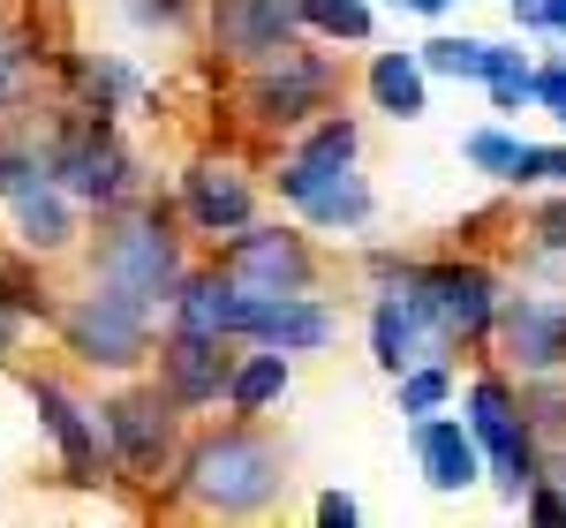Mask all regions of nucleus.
<instances>
[{
    "label": "nucleus",
    "instance_id": "f257e3e1",
    "mask_svg": "<svg viewBox=\"0 0 566 528\" xmlns=\"http://www.w3.org/2000/svg\"><path fill=\"white\" fill-rule=\"evenodd\" d=\"M287 445L264 431L258 415H234V423H205L181 439V461L159 506L197 514V521H258L287 498Z\"/></svg>",
    "mask_w": 566,
    "mask_h": 528
},
{
    "label": "nucleus",
    "instance_id": "f03ea898",
    "mask_svg": "<svg viewBox=\"0 0 566 528\" xmlns=\"http://www.w3.org/2000/svg\"><path fill=\"white\" fill-rule=\"evenodd\" d=\"M272 189L280 204L317 234H363L378 220V189L363 181V122L355 114H317L295 136H280L272 159Z\"/></svg>",
    "mask_w": 566,
    "mask_h": 528
},
{
    "label": "nucleus",
    "instance_id": "7ed1b4c3",
    "mask_svg": "<svg viewBox=\"0 0 566 528\" xmlns=\"http://www.w3.org/2000/svg\"><path fill=\"white\" fill-rule=\"evenodd\" d=\"M39 167L91 212H122V204L144 197V159L122 136V114H98V106H76V98L39 122Z\"/></svg>",
    "mask_w": 566,
    "mask_h": 528
},
{
    "label": "nucleus",
    "instance_id": "20e7f679",
    "mask_svg": "<svg viewBox=\"0 0 566 528\" xmlns=\"http://www.w3.org/2000/svg\"><path fill=\"white\" fill-rule=\"evenodd\" d=\"M181 272H189V234H181L175 204L136 197L122 212H98V234L84 242V279H106L167 317V295L181 287Z\"/></svg>",
    "mask_w": 566,
    "mask_h": 528
},
{
    "label": "nucleus",
    "instance_id": "39448f33",
    "mask_svg": "<svg viewBox=\"0 0 566 528\" xmlns=\"http://www.w3.org/2000/svg\"><path fill=\"white\" fill-rule=\"evenodd\" d=\"M333 98H340V53H325V39H310V31L258 53L250 68H234V122L272 144L317 122Z\"/></svg>",
    "mask_w": 566,
    "mask_h": 528
},
{
    "label": "nucleus",
    "instance_id": "423d86ee",
    "mask_svg": "<svg viewBox=\"0 0 566 528\" xmlns=\"http://www.w3.org/2000/svg\"><path fill=\"white\" fill-rule=\"evenodd\" d=\"M53 340L76 370H98V378H136L151 362V340H159V309L106 287V279H84L76 295H61L53 309Z\"/></svg>",
    "mask_w": 566,
    "mask_h": 528
},
{
    "label": "nucleus",
    "instance_id": "0eeeda50",
    "mask_svg": "<svg viewBox=\"0 0 566 528\" xmlns=\"http://www.w3.org/2000/svg\"><path fill=\"white\" fill-rule=\"evenodd\" d=\"M98 431H106V461L114 476L136 490H167L181 461V439H189V408L159 393V378H129L98 400Z\"/></svg>",
    "mask_w": 566,
    "mask_h": 528
},
{
    "label": "nucleus",
    "instance_id": "6e6552de",
    "mask_svg": "<svg viewBox=\"0 0 566 528\" xmlns=\"http://www.w3.org/2000/svg\"><path fill=\"white\" fill-rule=\"evenodd\" d=\"M400 287H408V303L438 325L446 348H483V340H491V317H499V295H506V279L483 257H431V264L416 257V272H408Z\"/></svg>",
    "mask_w": 566,
    "mask_h": 528
},
{
    "label": "nucleus",
    "instance_id": "1a4fd4ad",
    "mask_svg": "<svg viewBox=\"0 0 566 528\" xmlns=\"http://www.w3.org/2000/svg\"><path fill=\"white\" fill-rule=\"evenodd\" d=\"M212 264L234 287H250V295H310V287L325 279L317 242L287 220H242L234 234L212 242Z\"/></svg>",
    "mask_w": 566,
    "mask_h": 528
},
{
    "label": "nucleus",
    "instance_id": "9d476101",
    "mask_svg": "<svg viewBox=\"0 0 566 528\" xmlns=\"http://www.w3.org/2000/svg\"><path fill=\"white\" fill-rule=\"evenodd\" d=\"M461 423L483 453V476L499 484V498L514 506L528 484H536V431L522 423V400H514V378L506 370H483L469 400H461Z\"/></svg>",
    "mask_w": 566,
    "mask_h": 528
},
{
    "label": "nucleus",
    "instance_id": "9b49d317",
    "mask_svg": "<svg viewBox=\"0 0 566 528\" xmlns=\"http://www.w3.org/2000/svg\"><path fill=\"white\" fill-rule=\"evenodd\" d=\"M23 400H31L39 431L53 439V461H61L69 484H106V476H114L106 431H98V400H84L69 378H53V370H31V378H23Z\"/></svg>",
    "mask_w": 566,
    "mask_h": 528
},
{
    "label": "nucleus",
    "instance_id": "f8f14e48",
    "mask_svg": "<svg viewBox=\"0 0 566 528\" xmlns=\"http://www.w3.org/2000/svg\"><path fill=\"white\" fill-rule=\"evenodd\" d=\"M483 348L499 355L506 378H552V370H566V295H552V287L499 295V317H491Z\"/></svg>",
    "mask_w": 566,
    "mask_h": 528
},
{
    "label": "nucleus",
    "instance_id": "ddd939ff",
    "mask_svg": "<svg viewBox=\"0 0 566 528\" xmlns=\"http://www.w3.org/2000/svg\"><path fill=\"white\" fill-rule=\"evenodd\" d=\"M175 220L181 234H205V242L234 234L242 220H258V175L227 151H197L175 175Z\"/></svg>",
    "mask_w": 566,
    "mask_h": 528
},
{
    "label": "nucleus",
    "instance_id": "4468645a",
    "mask_svg": "<svg viewBox=\"0 0 566 528\" xmlns=\"http://www.w3.org/2000/svg\"><path fill=\"white\" fill-rule=\"evenodd\" d=\"M234 355L242 340H227V332H189V325H167L159 340H151V378H159V393L189 408V415H205L227 400V378H234Z\"/></svg>",
    "mask_w": 566,
    "mask_h": 528
},
{
    "label": "nucleus",
    "instance_id": "2eb2a0df",
    "mask_svg": "<svg viewBox=\"0 0 566 528\" xmlns=\"http://www.w3.org/2000/svg\"><path fill=\"white\" fill-rule=\"evenodd\" d=\"M227 340H258V348L280 355H325L340 340V309L325 303L317 287L310 295H234V317H227Z\"/></svg>",
    "mask_w": 566,
    "mask_h": 528
},
{
    "label": "nucleus",
    "instance_id": "dca6fc26",
    "mask_svg": "<svg viewBox=\"0 0 566 528\" xmlns=\"http://www.w3.org/2000/svg\"><path fill=\"white\" fill-rule=\"evenodd\" d=\"M0 220H8V242H15L23 257H39V264L84 250V204H76L53 175L15 181V189L0 197Z\"/></svg>",
    "mask_w": 566,
    "mask_h": 528
},
{
    "label": "nucleus",
    "instance_id": "f3484780",
    "mask_svg": "<svg viewBox=\"0 0 566 528\" xmlns=\"http://www.w3.org/2000/svg\"><path fill=\"white\" fill-rule=\"evenodd\" d=\"M205 39H212L219 68H250L258 53L287 45L303 23H295V0H205Z\"/></svg>",
    "mask_w": 566,
    "mask_h": 528
},
{
    "label": "nucleus",
    "instance_id": "a211bd4d",
    "mask_svg": "<svg viewBox=\"0 0 566 528\" xmlns=\"http://www.w3.org/2000/svg\"><path fill=\"white\" fill-rule=\"evenodd\" d=\"M408 445H416V468H423V484H431L438 498H461V490L483 484V453H476V439H469L461 415H446V408L408 415Z\"/></svg>",
    "mask_w": 566,
    "mask_h": 528
},
{
    "label": "nucleus",
    "instance_id": "6ab92c4d",
    "mask_svg": "<svg viewBox=\"0 0 566 528\" xmlns=\"http://www.w3.org/2000/svg\"><path fill=\"white\" fill-rule=\"evenodd\" d=\"M431 355L453 362V348L438 340V325L408 303V287H370V362L386 378H400L408 362H431Z\"/></svg>",
    "mask_w": 566,
    "mask_h": 528
},
{
    "label": "nucleus",
    "instance_id": "aec40b11",
    "mask_svg": "<svg viewBox=\"0 0 566 528\" xmlns=\"http://www.w3.org/2000/svg\"><path fill=\"white\" fill-rule=\"evenodd\" d=\"M363 91H370V106H378L386 122H423V114H431V68H423L408 45H386V53H370V68H363Z\"/></svg>",
    "mask_w": 566,
    "mask_h": 528
},
{
    "label": "nucleus",
    "instance_id": "412c9836",
    "mask_svg": "<svg viewBox=\"0 0 566 528\" xmlns=\"http://www.w3.org/2000/svg\"><path fill=\"white\" fill-rule=\"evenodd\" d=\"M61 84L76 91V106L129 114V98H144V68L129 53H61Z\"/></svg>",
    "mask_w": 566,
    "mask_h": 528
},
{
    "label": "nucleus",
    "instance_id": "4be33fe9",
    "mask_svg": "<svg viewBox=\"0 0 566 528\" xmlns=\"http://www.w3.org/2000/svg\"><path fill=\"white\" fill-rule=\"evenodd\" d=\"M287 393H295V355L242 340V355H234V378H227V415H272Z\"/></svg>",
    "mask_w": 566,
    "mask_h": 528
},
{
    "label": "nucleus",
    "instance_id": "5701e85b",
    "mask_svg": "<svg viewBox=\"0 0 566 528\" xmlns=\"http://www.w3.org/2000/svg\"><path fill=\"white\" fill-rule=\"evenodd\" d=\"M295 23L325 45H370L378 39V0H295Z\"/></svg>",
    "mask_w": 566,
    "mask_h": 528
},
{
    "label": "nucleus",
    "instance_id": "b1692460",
    "mask_svg": "<svg viewBox=\"0 0 566 528\" xmlns=\"http://www.w3.org/2000/svg\"><path fill=\"white\" fill-rule=\"evenodd\" d=\"M0 309L8 317H23V325H53V309H61V295H53V279L39 272V257H15L0 264Z\"/></svg>",
    "mask_w": 566,
    "mask_h": 528
},
{
    "label": "nucleus",
    "instance_id": "393cba45",
    "mask_svg": "<svg viewBox=\"0 0 566 528\" xmlns=\"http://www.w3.org/2000/svg\"><path fill=\"white\" fill-rule=\"evenodd\" d=\"M416 61H423L431 76H453V84H483V68H491V39H469V31H438V39L416 45Z\"/></svg>",
    "mask_w": 566,
    "mask_h": 528
},
{
    "label": "nucleus",
    "instance_id": "a878e982",
    "mask_svg": "<svg viewBox=\"0 0 566 528\" xmlns=\"http://www.w3.org/2000/svg\"><path fill=\"white\" fill-rule=\"evenodd\" d=\"M39 45L23 23H0V114H23V98H31V76H39Z\"/></svg>",
    "mask_w": 566,
    "mask_h": 528
},
{
    "label": "nucleus",
    "instance_id": "bb28decb",
    "mask_svg": "<svg viewBox=\"0 0 566 528\" xmlns=\"http://www.w3.org/2000/svg\"><path fill=\"white\" fill-rule=\"evenodd\" d=\"M446 400H453V362H446V355L408 362V370L392 378V408H400V415H431V408H446Z\"/></svg>",
    "mask_w": 566,
    "mask_h": 528
},
{
    "label": "nucleus",
    "instance_id": "cd10ccee",
    "mask_svg": "<svg viewBox=\"0 0 566 528\" xmlns=\"http://www.w3.org/2000/svg\"><path fill=\"white\" fill-rule=\"evenodd\" d=\"M461 159H469L476 175H491L499 189H506L514 159H522V136L506 129V122H483V129H469V136H461Z\"/></svg>",
    "mask_w": 566,
    "mask_h": 528
},
{
    "label": "nucleus",
    "instance_id": "c85d7f7f",
    "mask_svg": "<svg viewBox=\"0 0 566 528\" xmlns=\"http://www.w3.org/2000/svg\"><path fill=\"white\" fill-rule=\"evenodd\" d=\"M45 175L39 167V122H23V114H0V197L15 189V181Z\"/></svg>",
    "mask_w": 566,
    "mask_h": 528
},
{
    "label": "nucleus",
    "instance_id": "c756f323",
    "mask_svg": "<svg viewBox=\"0 0 566 528\" xmlns=\"http://www.w3.org/2000/svg\"><path fill=\"white\" fill-rule=\"evenodd\" d=\"M506 189H522V197H536V189H566V136L559 144H528L522 136V159H514Z\"/></svg>",
    "mask_w": 566,
    "mask_h": 528
},
{
    "label": "nucleus",
    "instance_id": "7c9ffc66",
    "mask_svg": "<svg viewBox=\"0 0 566 528\" xmlns=\"http://www.w3.org/2000/svg\"><path fill=\"white\" fill-rule=\"evenodd\" d=\"M114 8H122V23L159 31V39H181V31L205 15V0H114Z\"/></svg>",
    "mask_w": 566,
    "mask_h": 528
},
{
    "label": "nucleus",
    "instance_id": "2f4dec72",
    "mask_svg": "<svg viewBox=\"0 0 566 528\" xmlns=\"http://www.w3.org/2000/svg\"><path fill=\"white\" fill-rule=\"evenodd\" d=\"M528 250H552V257H566V189H536V204H528Z\"/></svg>",
    "mask_w": 566,
    "mask_h": 528
},
{
    "label": "nucleus",
    "instance_id": "473e14b6",
    "mask_svg": "<svg viewBox=\"0 0 566 528\" xmlns=\"http://www.w3.org/2000/svg\"><path fill=\"white\" fill-rule=\"evenodd\" d=\"M528 68H536V61H514V68L483 76V91H491V114H522V106H528Z\"/></svg>",
    "mask_w": 566,
    "mask_h": 528
},
{
    "label": "nucleus",
    "instance_id": "72a5a7b5",
    "mask_svg": "<svg viewBox=\"0 0 566 528\" xmlns=\"http://www.w3.org/2000/svg\"><path fill=\"white\" fill-rule=\"evenodd\" d=\"M528 106H544V114H559V106H566V53H552V61L528 68Z\"/></svg>",
    "mask_w": 566,
    "mask_h": 528
},
{
    "label": "nucleus",
    "instance_id": "f704fd0d",
    "mask_svg": "<svg viewBox=\"0 0 566 528\" xmlns=\"http://www.w3.org/2000/svg\"><path fill=\"white\" fill-rule=\"evenodd\" d=\"M408 272H416L408 250H363V279H370V287H400Z\"/></svg>",
    "mask_w": 566,
    "mask_h": 528
},
{
    "label": "nucleus",
    "instance_id": "c9c22d12",
    "mask_svg": "<svg viewBox=\"0 0 566 528\" xmlns=\"http://www.w3.org/2000/svg\"><path fill=\"white\" fill-rule=\"evenodd\" d=\"M514 506H522L528 521H544V528H566V498H559L552 484H544V476H536V484H528L522 498H514Z\"/></svg>",
    "mask_w": 566,
    "mask_h": 528
},
{
    "label": "nucleus",
    "instance_id": "e433bc0d",
    "mask_svg": "<svg viewBox=\"0 0 566 528\" xmlns=\"http://www.w3.org/2000/svg\"><path fill=\"white\" fill-rule=\"evenodd\" d=\"M536 476L566 498V431H552V439H536Z\"/></svg>",
    "mask_w": 566,
    "mask_h": 528
},
{
    "label": "nucleus",
    "instance_id": "4c0bfd02",
    "mask_svg": "<svg viewBox=\"0 0 566 528\" xmlns=\"http://www.w3.org/2000/svg\"><path fill=\"white\" fill-rule=\"evenodd\" d=\"M310 514H317L325 528H355V521H363V506H355L348 490H317V506H310Z\"/></svg>",
    "mask_w": 566,
    "mask_h": 528
},
{
    "label": "nucleus",
    "instance_id": "58836bf2",
    "mask_svg": "<svg viewBox=\"0 0 566 528\" xmlns=\"http://www.w3.org/2000/svg\"><path fill=\"white\" fill-rule=\"evenodd\" d=\"M544 39L566 45V0H544Z\"/></svg>",
    "mask_w": 566,
    "mask_h": 528
},
{
    "label": "nucleus",
    "instance_id": "ea45409f",
    "mask_svg": "<svg viewBox=\"0 0 566 528\" xmlns=\"http://www.w3.org/2000/svg\"><path fill=\"white\" fill-rule=\"evenodd\" d=\"M400 8H408V15H423V23H438V15H446L453 0H400Z\"/></svg>",
    "mask_w": 566,
    "mask_h": 528
},
{
    "label": "nucleus",
    "instance_id": "a19ab883",
    "mask_svg": "<svg viewBox=\"0 0 566 528\" xmlns=\"http://www.w3.org/2000/svg\"><path fill=\"white\" fill-rule=\"evenodd\" d=\"M552 122H559V136H566V106H559V114H552Z\"/></svg>",
    "mask_w": 566,
    "mask_h": 528
}]
</instances>
